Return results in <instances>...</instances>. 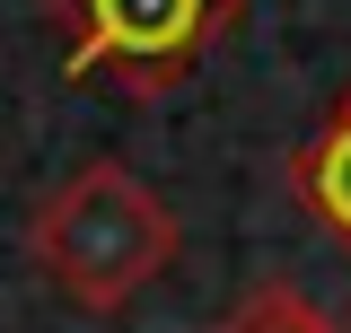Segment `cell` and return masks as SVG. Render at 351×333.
Masks as SVG:
<instances>
[{"label":"cell","mask_w":351,"mask_h":333,"mask_svg":"<svg viewBox=\"0 0 351 333\" xmlns=\"http://www.w3.org/2000/svg\"><path fill=\"white\" fill-rule=\"evenodd\" d=\"M290 202H299L334 246H351V88L316 114V132H307L299 149H290Z\"/></svg>","instance_id":"cell-3"},{"label":"cell","mask_w":351,"mask_h":333,"mask_svg":"<svg viewBox=\"0 0 351 333\" xmlns=\"http://www.w3.org/2000/svg\"><path fill=\"white\" fill-rule=\"evenodd\" d=\"M211 333H351V325H334V316H325L299 281H255V290L237 298Z\"/></svg>","instance_id":"cell-4"},{"label":"cell","mask_w":351,"mask_h":333,"mask_svg":"<svg viewBox=\"0 0 351 333\" xmlns=\"http://www.w3.org/2000/svg\"><path fill=\"white\" fill-rule=\"evenodd\" d=\"M176 254H184L176 210L158 202L123 158L71 166V175L27 210V263H36L80 316H123Z\"/></svg>","instance_id":"cell-1"},{"label":"cell","mask_w":351,"mask_h":333,"mask_svg":"<svg viewBox=\"0 0 351 333\" xmlns=\"http://www.w3.org/2000/svg\"><path fill=\"white\" fill-rule=\"evenodd\" d=\"M71 44V79H106L123 97L184 88L246 0H36Z\"/></svg>","instance_id":"cell-2"}]
</instances>
